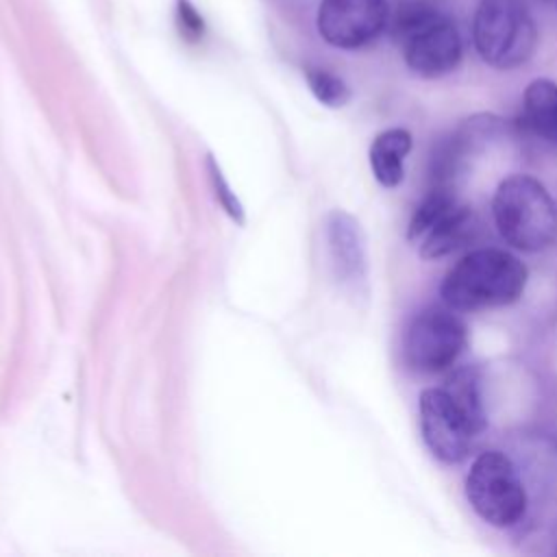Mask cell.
<instances>
[{"label": "cell", "mask_w": 557, "mask_h": 557, "mask_svg": "<svg viewBox=\"0 0 557 557\" xmlns=\"http://www.w3.org/2000/svg\"><path fill=\"white\" fill-rule=\"evenodd\" d=\"M457 205V198L453 194V187L448 185H433L429 194L418 202V207L411 213L407 237L411 242H418L433 224H437L453 207Z\"/></svg>", "instance_id": "14"}, {"label": "cell", "mask_w": 557, "mask_h": 557, "mask_svg": "<svg viewBox=\"0 0 557 557\" xmlns=\"http://www.w3.org/2000/svg\"><path fill=\"white\" fill-rule=\"evenodd\" d=\"M387 30L420 78H442L463 59L461 30L437 0H400L392 7Z\"/></svg>", "instance_id": "1"}, {"label": "cell", "mask_w": 557, "mask_h": 557, "mask_svg": "<svg viewBox=\"0 0 557 557\" xmlns=\"http://www.w3.org/2000/svg\"><path fill=\"white\" fill-rule=\"evenodd\" d=\"M472 209L457 202L437 224H433L420 239V257L426 261L442 259L463 246L472 233Z\"/></svg>", "instance_id": "12"}, {"label": "cell", "mask_w": 557, "mask_h": 557, "mask_svg": "<svg viewBox=\"0 0 557 557\" xmlns=\"http://www.w3.org/2000/svg\"><path fill=\"white\" fill-rule=\"evenodd\" d=\"M207 170H209V178H211V185H213L215 200L224 207V211H226L233 220L242 222V220H244V209H242L239 200L235 198V194L231 191V187L226 185V181H224V176H222V172H220V168H218V163L213 161L211 154L207 157Z\"/></svg>", "instance_id": "16"}, {"label": "cell", "mask_w": 557, "mask_h": 557, "mask_svg": "<svg viewBox=\"0 0 557 557\" xmlns=\"http://www.w3.org/2000/svg\"><path fill=\"white\" fill-rule=\"evenodd\" d=\"M466 498L483 522L498 529L516 527L527 513L522 479L500 450H485L472 461L466 474Z\"/></svg>", "instance_id": "5"}, {"label": "cell", "mask_w": 557, "mask_h": 557, "mask_svg": "<svg viewBox=\"0 0 557 557\" xmlns=\"http://www.w3.org/2000/svg\"><path fill=\"white\" fill-rule=\"evenodd\" d=\"M492 215L500 237L516 250L540 252L557 242V205L529 174L500 181L492 198Z\"/></svg>", "instance_id": "3"}, {"label": "cell", "mask_w": 557, "mask_h": 557, "mask_svg": "<svg viewBox=\"0 0 557 557\" xmlns=\"http://www.w3.org/2000/svg\"><path fill=\"white\" fill-rule=\"evenodd\" d=\"M468 346L466 322L455 309L431 307L420 311L405 331L403 359L420 374L448 370Z\"/></svg>", "instance_id": "6"}, {"label": "cell", "mask_w": 557, "mask_h": 557, "mask_svg": "<svg viewBox=\"0 0 557 557\" xmlns=\"http://www.w3.org/2000/svg\"><path fill=\"white\" fill-rule=\"evenodd\" d=\"M176 26L181 37L191 44L205 35V20L189 0H176Z\"/></svg>", "instance_id": "17"}, {"label": "cell", "mask_w": 557, "mask_h": 557, "mask_svg": "<svg viewBox=\"0 0 557 557\" xmlns=\"http://www.w3.org/2000/svg\"><path fill=\"white\" fill-rule=\"evenodd\" d=\"M444 389L455 400V405L463 411L472 431L481 433L485 429L487 418H485V407H483V396H481L479 370L472 366H463V368L455 370L448 376Z\"/></svg>", "instance_id": "13"}, {"label": "cell", "mask_w": 557, "mask_h": 557, "mask_svg": "<svg viewBox=\"0 0 557 557\" xmlns=\"http://www.w3.org/2000/svg\"><path fill=\"white\" fill-rule=\"evenodd\" d=\"M420 433L431 455L448 466L461 463L470 455L472 437L476 435L444 387L422 389Z\"/></svg>", "instance_id": "8"}, {"label": "cell", "mask_w": 557, "mask_h": 557, "mask_svg": "<svg viewBox=\"0 0 557 557\" xmlns=\"http://www.w3.org/2000/svg\"><path fill=\"white\" fill-rule=\"evenodd\" d=\"M479 59L494 70H516L537 50L540 26L527 0H479L470 24Z\"/></svg>", "instance_id": "4"}, {"label": "cell", "mask_w": 557, "mask_h": 557, "mask_svg": "<svg viewBox=\"0 0 557 557\" xmlns=\"http://www.w3.org/2000/svg\"><path fill=\"white\" fill-rule=\"evenodd\" d=\"M307 83L311 94L326 107L339 109L350 100L348 85L333 72L322 67H309L307 70Z\"/></svg>", "instance_id": "15"}, {"label": "cell", "mask_w": 557, "mask_h": 557, "mask_svg": "<svg viewBox=\"0 0 557 557\" xmlns=\"http://www.w3.org/2000/svg\"><path fill=\"white\" fill-rule=\"evenodd\" d=\"M326 242L333 276L344 287H359L368 276L366 239L355 215L335 209L326 218Z\"/></svg>", "instance_id": "9"}, {"label": "cell", "mask_w": 557, "mask_h": 557, "mask_svg": "<svg viewBox=\"0 0 557 557\" xmlns=\"http://www.w3.org/2000/svg\"><path fill=\"white\" fill-rule=\"evenodd\" d=\"M555 2H557V0H555Z\"/></svg>", "instance_id": "19"}, {"label": "cell", "mask_w": 557, "mask_h": 557, "mask_svg": "<svg viewBox=\"0 0 557 557\" xmlns=\"http://www.w3.org/2000/svg\"><path fill=\"white\" fill-rule=\"evenodd\" d=\"M542 2H550V0H542Z\"/></svg>", "instance_id": "18"}, {"label": "cell", "mask_w": 557, "mask_h": 557, "mask_svg": "<svg viewBox=\"0 0 557 557\" xmlns=\"http://www.w3.org/2000/svg\"><path fill=\"white\" fill-rule=\"evenodd\" d=\"M520 126L531 135L557 144V83L535 78L522 94Z\"/></svg>", "instance_id": "10"}, {"label": "cell", "mask_w": 557, "mask_h": 557, "mask_svg": "<svg viewBox=\"0 0 557 557\" xmlns=\"http://www.w3.org/2000/svg\"><path fill=\"white\" fill-rule=\"evenodd\" d=\"M389 15V0H322L315 24L329 46L357 50L387 30Z\"/></svg>", "instance_id": "7"}, {"label": "cell", "mask_w": 557, "mask_h": 557, "mask_svg": "<svg viewBox=\"0 0 557 557\" xmlns=\"http://www.w3.org/2000/svg\"><path fill=\"white\" fill-rule=\"evenodd\" d=\"M411 133L407 128H387L370 144V168L379 185L396 187L405 178V159L411 150Z\"/></svg>", "instance_id": "11"}, {"label": "cell", "mask_w": 557, "mask_h": 557, "mask_svg": "<svg viewBox=\"0 0 557 557\" xmlns=\"http://www.w3.org/2000/svg\"><path fill=\"white\" fill-rule=\"evenodd\" d=\"M527 265L503 248H479L461 257L444 276L440 296L455 311L505 307L524 294Z\"/></svg>", "instance_id": "2"}]
</instances>
